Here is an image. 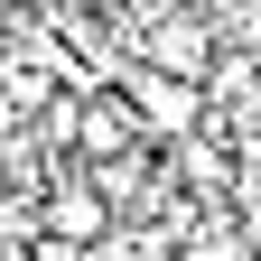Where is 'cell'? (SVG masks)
Returning <instances> with one entry per match:
<instances>
[{
    "mask_svg": "<svg viewBox=\"0 0 261 261\" xmlns=\"http://www.w3.org/2000/svg\"><path fill=\"white\" fill-rule=\"evenodd\" d=\"M47 243H65V252H103L112 243V196L93 187V177H56L47 187V224H38Z\"/></svg>",
    "mask_w": 261,
    "mask_h": 261,
    "instance_id": "cell-3",
    "label": "cell"
},
{
    "mask_svg": "<svg viewBox=\"0 0 261 261\" xmlns=\"http://www.w3.org/2000/svg\"><path fill=\"white\" fill-rule=\"evenodd\" d=\"M140 65H159V75H177V84H215L224 38H215V19L196 10V0H168V10L140 19Z\"/></svg>",
    "mask_w": 261,
    "mask_h": 261,
    "instance_id": "cell-1",
    "label": "cell"
},
{
    "mask_svg": "<svg viewBox=\"0 0 261 261\" xmlns=\"http://www.w3.org/2000/svg\"><path fill=\"white\" fill-rule=\"evenodd\" d=\"M159 140H149V121L130 112V93L121 84H103V93H84L75 103V159L84 168H112V159H149Z\"/></svg>",
    "mask_w": 261,
    "mask_h": 261,
    "instance_id": "cell-2",
    "label": "cell"
}]
</instances>
